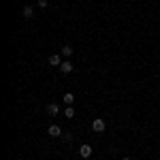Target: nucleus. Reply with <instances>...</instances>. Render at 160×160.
<instances>
[{"instance_id": "3", "label": "nucleus", "mask_w": 160, "mask_h": 160, "mask_svg": "<svg viewBox=\"0 0 160 160\" xmlns=\"http://www.w3.org/2000/svg\"><path fill=\"white\" fill-rule=\"evenodd\" d=\"M92 152H94V149H92V145L83 143V145L79 148V156H81V158H90V156H92Z\"/></svg>"}, {"instance_id": "6", "label": "nucleus", "mask_w": 160, "mask_h": 160, "mask_svg": "<svg viewBox=\"0 0 160 160\" xmlns=\"http://www.w3.org/2000/svg\"><path fill=\"white\" fill-rule=\"evenodd\" d=\"M47 135H49V137H60L62 135V128H60V126H56V124H51L49 128H47Z\"/></svg>"}, {"instance_id": "8", "label": "nucleus", "mask_w": 160, "mask_h": 160, "mask_svg": "<svg viewBox=\"0 0 160 160\" xmlns=\"http://www.w3.org/2000/svg\"><path fill=\"white\" fill-rule=\"evenodd\" d=\"M60 53L64 56V58H71V56H73V47H71V45H64Z\"/></svg>"}, {"instance_id": "7", "label": "nucleus", "mask_w": 160, "mask_h": 160, "mask_svg": "<svg viewBox=\"0 0 160 160\" xmlns=\"http://www.w3.org/2000/svg\"><path fill=\"white\" fill-rule=\"evenodd\" d=\"M22 15H24L26 19H32V17H34V9H32V7H28V4H26L24 9H22Z\"/></svg>"}, {"instance_id": "9", "label": "nucleus", "mask_w": 160, "mask_h": 160, "mask_svg": "<svg viewBox=\"0 0 160 160\" xmlns=\"http://www.w3.org/2000/svg\"><path fill=\"white\" fill-rule=\"evenodd\" d=\"M64 102H66V105H73V102H75V94L66 92V94H64Z\"/></svg>"}, {"instance_id": "1", "label": "nucleus", "mask_w": 160, "mask_h": 160, "mask_svg": "<svg viewBox=\"0 0 160 160\" xmlns=\"http://www.w3.org/2000/svg\"><path fill=\"white\" fill-rule=\"evenodd\" d=\"M92 130H94V132H105V130H107L105 120H102V118H96V120L92 122Z\"/></svg>"}, {"instance_id": "2", "label": "nucleus", "mask_w": 160, "mask_h": 160, "mask_svg": "<svg viewBox=\"0 0 160 160\" xmlns=\"http://www.w3.org/2000/svg\"><path fill=\"white\" fill-rule=\"evenodd\" d=\"M62 53H51L49 58H47V64H49V66H58V68H60V64H62Z\"/></svg>"}, {"instance_id": "5", "label": "nucleus", "mask_w": 160, "mask_h": 160, "mask_svg": "<svg viewBox=\"0 0 160 160\" xmlns=\"http://www.w3.org/2000/svg\"><path fill=\"white\" fill-rule=\"evenodd\" d=\"M60 113V105L58 102H49L47 105V115H58Z\"/></svg>"}, {"instance_id": "12", "label": "nucleus", "mask_w": 160, "mask_h": 160, "mask_svg": "<svg viewBox=\"0 0 160 160\" xmlns=\"http://www.w3.org/2000/svg\"><path fill=\"white\" fill-rule=\"evenodd\" d=\"M122 160H132V158H128V156H126V158H122Z\"/></svg>"}, {"instance_id": "4", "label": "nucleus", "mask_w": 160, "mask_h": 160, "mask_svg": "<svg viewBox=\"0 0 160 160\" xmlns=\"http://www.w3.org/2000/svg\"><path fill=\"white\" fill-rule=\"evenodd\" d=\"M73 68H75V66H73L68 60H64V62L60 64V73H62V75H71V73H73Z\"/></svg>"}, {"instance_id": "11", "label": "nucleus", "mask_w": 160, "mask_h": 160, "mask_svg": "<svg viewBox=\"0 0 160 160\" xmlns=\"http://www.w3.org/2000/svg\"><path fill=\"white\" fill-rule=\"evenodd\" d=\"M38 7L41 9H47V0H38Z\"/></svg>"}, {"instance_id": "10", "label": "nucleus", "mask_w": 160, "mask_h": 160, "mask_svg": "<svg viewBox=\"0 0 160 160\" xmlns=\"http://www.w3.org/2000/svg\"><path fill=\"white\" fill-rule=\"evenodd\" d=\"M64 118H68V120H71V118H75V109L71 107V105H68V107L64 109Z\"/></svg>"}]
</instances>
